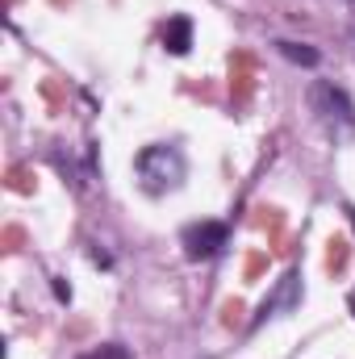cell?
<instances>
[{"label":"cell","mask_w":355,"mask_h":359,"mask_svg":"<svg viewBox=\"0 0 355 359\" xmlns=\"http://www.w3.org/2000/svg\"><path fill=\"white\" fill-rule=\"evenodd\" d=\"M351 42H355V21H351Z\"/></svg>","instance_id":"11"},{"label":"cell","mask_w":355,"mask_h":359,"mask_svg":"<svg viewBox=\"0 0 355 359\" xmlns=\"http://www.w3.org/2000/svg\"><path fill=\"white\" fill-rule=\"evenodd\" d=\"M309 109L335 138H355V100L335 80H314L309 84Z\"/></svg>","instance_id":"2"},{"label":"cell","mask_w":355,"mask_h":359,"mask_svg":"<svg viewBox=\"0 0 355 359\" xmlns=\"http://www.w3.org/2000/svg\"><path fill=\"white\" fill-rule=\"evenodd\" d=\"M163 46H168V55H188V50H192V21H188V17H172V21H168Z\"/></svg>","instance_id":"5"},{"label":"cell","mask_w":355,"mask_h":359,"mask_svg":"<svg viewBox=\"0 0 355 359\" xmlns=\"http://www.w3.org/2000/svg\"><path fill=\"white\" fill-rule=\"evenodd\" d=\"M55 297H59V301H72V288H67L63 280H55Z\"/></svg>","instance_id":"8"},{"label":"cell","mask_w":355,"mask_h":359,"mask_svg":"<svg viewBox=\"0 0 355 359\" xmlns=\"http://www.w3.org/2000/svg\"><path fill=\"white\" fill-rule=\"evenodd\" d=\"M351 313H355V292H351Z\"/></svg>","instance_id":"10"},{"label":"cell","mask_w":355,"mask_h":359,"mask_svg":"<svg viewBox=\"0 0 355 359\" xmlns=\"http://www.w3.org/2000/svg\"><path fill=\"white\" fill-rule=\"evenodd\" d=\"M180 247L188 259H213L222 247H230V226L226 222H192V226H184Z\"/></svg>","instance_id":"3"},{"label":"cell","mask_w":355,"mask_h":359,"mask_svg":"<svg viewBox=\"0 0 355 359\" xmlns=\"http://www.w3.org/2000/svg\"><path fill=\"white\" fill-rule=\"evenodd\" d=\"M80 359H134L121 343H105V347H96V351H88V355H80Z\"/></svg>","instance_id":"7"},{"label":"cell","mask_w":355,"mask_h":359,"mask_svg":"<svg viewBox=\"0 0 355 359\" xmlns=\"http://www.w3.org/2000/svg\"><path fill=\"white\" fill-rule=\"evenodd\" d=\"M301 297H305V288H301V271H284V276L272 284V292L264 297V305H260V313H255L251 326H264L267 318L297 313V309H301Z\"/></svg>","instance_id":"4"},{"label":"cell","mask_w":355,"mask_h":359,"mask_svg":"<svg viewBox=\"0 0 355 359\" xmlns=\"http://www.w3.org/2000/svg\"><path fill=\"white\" fill-rule=\"evenodd\" d=\"M134 172L142 180L147 192H172L184 184L188 176V163L180 155V147H168V142H155V147H142L134 155Z\"/></svg>","instance_id":"1"},{"label":"cell","mask_w":355,"mask_h":359,"mask_svg":"<svg viewBox=\"0 0 355 359\" xmlns=\"http://www.w3.org/2000/svg\"><path fill=\"white\" fill-rule=\"evenodd\" d=\"M343 213H347V222H351V226H355V209H351V205H347V209H343Z\"/></svg>","instance_id":"9"},{"label":"cell","mask_w":355,"mask_h":359,"mask_svg":"<svg viewBox=\"0 0 355 359\" xmlns=\"http://www.w3.org/2000/svg\"><path fill=\"white\" fill-rule=\"evenodd\" d=\"M276 50H280L288 63H297V67H318V63H322V55H318L314 46H305V42H288V38H280Z\"/></svg>","instance_id":"6"}]
</instances>
